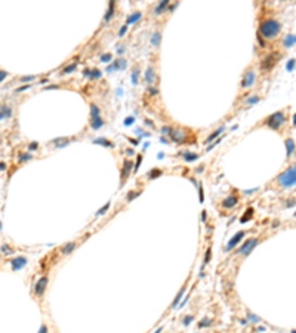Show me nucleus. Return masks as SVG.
<instances>
[{
    "label": "nucleus",
    "instance_id": "obj_47",
    "mask_svg": "<svg viewBox=\"0 0 296 333\" xmlns=\"http://www.w3.org/2000/svg\"><path fill=\"white\" fill-rule=\"evenodd\" d=\"M28 87H31V84H27V86H22V87H19L18 90L16 92H21V90H25V89H28Z\"/></svg>",
    "mask_w": 296,
    "mask_h": 333
},
{
    "label": "nucleus",
    "instance_id": "obj_32",
    "mask_svg": "<svg viewBox=\"0 0 296 333\" xmlns=\"http://www.w3.org/2000/svg\"><path fill=\"white\" fill-rule=\"evenodd\" d=\"M210 324H212L210 318H203L202 321L198 323V327H206V326H210Z\"/></svg>",
    "mask_w": 296,
    "mask_h": 333
},
{
    "label": "nucleus",
    "instance_id": "obj_45",
    "mask_svg": "<svg viewBox=\"0 0 296 333\" xmlns=\"http://www.w3.org/2000/svg\"><path fill=\"white\" fill-rule=\"evenodd\" d=\"M296 204V201L295 200H289V201H287V207H292V206H295Z\"/></svg>",
    "mask_w": 296,
    "mask_h": 333
},
{
    "label": "nucleus",
    "instance_id": "obj_50",
    "mask_svg": "<svg viewBox=\"0 0 296 333\" xmlns=\"http://www.w3.org/2000/svg\"><path fill=\"white\" fill-rule=\"evenodd\" d=\"M30 148H31V150H36V148H37V144H36V142H33Z\"/></svg>",
    "mask_w": 296,
    "mask_h": 333
},
{
    "label": "nucleus",
    "instance_id": "obj_52",
    "mask_svg": "<svg viewBox=\"0 0 296 333\" xmlns=\"http://www.w3.org/2000/svg\"><path fill=\"white\" fill-rule=\"evenodd\" d=\"M202 219H203V221H206V212H202Z\"/></svg>",
    "mask_w": 296,
    "mask_h": 333
},
{
    "label": "nucleus",
    "instance_id": "obj_51",
    "mask_svg": "<svg viewBox=\"0 0 296 333\" xmlns=\"http://www.w3.org/2000/svg\"><path fill=\"white\" fill-rule=\"evenodd\" d=\"M3 169H6V164L5 163H0V170H3Z\"/></svg>",
    "mask_w": 296,
    "mask_h": 333
},
{
    "label": "nucleus",
    "instance_id": "obj_38",
    "mask_svg": "<svg viewBox=\"0 0 296 333\" xmlns=\"http://www.w3.org/2000/svg\"><path fill=\"white\" fill-rule=\"evenodd\" d=\"M198 194H200V201L203 203V200H204V194H203V187H202V185H198Z\"/></svg>",
    "mask_w": 296,
    "mask_h": 333
},
{
    "label": "nucleus",
    "instance_id": "obj_1",
    "mask_svg": "<svg viewBox=\"0 0 296 333\" xmlns=\"http://www.w3.org/2000/svg\"><path fill=\"white\" fill-rule=\"evenodd\" d=\"M281 30V24L275 19H267L261 24L259 27V36L265 39H274Z\"/></svg>",
    "mask_w": 296,
    "mask_h": 333
},
{
    "label": "nucleus",
    "instance_id": "obj_30",
    "mask_svg": "<svg viewBox=\"0 0 296 333\" xmlns=\"http://www.w3.org/2000/svg\"><path fill=\"white\" fill-rule=\"evenodd\" d=\"M210 256H212V250H210V249H207L206 255H204V262H203V268H204V265H207V264H209V261H210Z\"/></svg>",
    "mask_w": 296,
    "mask_h": 333
},
{
    "label": "nucleus",
    "instance_id": "obj_57",
    "mask_svg": "<svg viewBox=\"0 0 296 333\" xmlns=\"http://www.w3.org/2000/svg\"><path fill=\"white\" fill-rule=\"evenodd\" d=\"M295 216H296V213H295Z\"/></svg>",
    "mask_w": 296,
    "mask_h": 333
},
{
    "label": "nucleus",
    "instance_id": "obj_25",
    "mask_svg": "<svg viewBox=\"0 0 296 333\" xmlns=\"http://www.w3.org/2000/svg\"><path fill=\"white\" fill-rule=\"evenodd\" d=\"M139 194H141V191H132V192H129L127 197H126V201H127V203H130V201H132L135 197H138Z\"/></svg>",
    "mask_w": 296,
    "mask_h": 333
},
{
    "label": "nucleus",
    "instance_id": "obj_29",
    "mask_svg": "<svg viewBox=\"0 0 296 333\" xmlns=\"http://www.w3.org/2000/svg\"><path fill=\"white\" fill-rule=\"evenodd\" d=\"M153 80H154L153 70H151V68H148V70H147V82H148V84H151V83H153Z\"/></svg>",
    "mask_w": 296,
    "mask_h": 333
},
{
    "label": "nucleus",
    "instance_id": "obj_54",
    "mask_svg": "<svg viewBox=\"0 0 296 333\" xmlns=\"http://www.w3.org/2000/svg\"><path fill=\"white\" fill-rule=\"evenodd\" d=\"M293 123H295V126H296V114H295V121H293Z\"/></svg>",
    "mask_w": 296,
    "mask_h": 333
},
{
    "label": "nucleus",
    "instance_id": "obj_22",
    "mask_svg": "<svg viewBox=\"0 0 296 333\" xmlns=\"http://www.w3.org/2000/svg\"><path fill=\"white\" fill-rule=\"evenodd\" d=\"M252 213H253V210H252V209H247V212H246V216H243V218L240 219V222H241V224H244V222L250 221V219H252Z\"/></svg>",
    "mask_w": 296,
    "mask_h": 333
},
{
    "label": "nucleus",
    "instance_id": "obj_15",
    "mask_svg": "<svg viewBox=\"0 0 296 333\" xmlns=\"http://www.w3.org/2000/svg\"><path fill=\"white\" fill-rule=\"evenodd\" d=\"M74 249H76V241H70V243L65 244L62 249H61V252H62L64 255H70V253H71Z\"/></svg>",
    "mask_w": 296,
    "mask_h": 333
},
{
    "label": "nucleus",
    "instance_id": "obj_40",
    "mask_svg": "<svg viewBox=\"0 0 296 333\" xmlns=\"http://www.w3.org/2000/svg\"><path fill=\"white\" fill-rule=\"evenodd\" d=\"M127 31V25H123V27L120 28V33H119V37H123V34Z\"/></svg>",
    "mask_w": 296,
    "mask_h": 333
},
{
    "label": "nucleus",
    "instance_id": "obj_2",
    "mask_svg": "<svg viewBox=\"0 0 296 333\" xmlns=\"http://www.w3.org/2000/svg\"><path fill=\"white\" fill-rule=\"evenodd\" d=\"M278 184L283 188H292L296 185V169L295 168H289L286 169L281 175H278Z\"/></svg>",
    "mask_w": 296,
    "mask_h": 333
},
{
    "label": "nucleus",
    "instance_id": "obj_37",
    "mask_svg": "<svg viewBox=\"0 0 296 333\" xmlns=\"http://www.w3.org/2000/svg\"><path fill=\"white\" fill-rule=\"evenodd\" d=\"M161 133H164V135L172 133V127H170V126H164V127L161 129Z\"/></svg>",
    "mask_w": 296,
    "mask_h": 333
},
{
    "label": "nucleus",
    "instance_id": "obj_53",
    "mask_svg": "<svg viewBox=\"0 0 296 333\" xmlns=\"http://www.w3.org/2000/svg\"><path fill=\"white\" fill-rule=\"evenodd\" d=\"M161 330H163V329H161V327H160V329H157V330H155V332H154V333H161Z\"/></svg>",
    "mask_w": 296,
    "mask_h": 333
},
{
    "label": "nucleus",
    "instance_id": "obj_36",
    "mask_svg": "<svg viewBox=\"0 0 296 333\" xmlns=\"http://www.w3.org/2000/svg\"><path fill=\"white\" fill-rule=\"evenodd\" d=\"M101 61H104V62H108V61H111V55L110 54H104L101 56Z\"/></svg>",
    "mask_w": 296,
    "mask_h": 333
},
{
    "label": "nucleus",
    "instance_id": "obj_55",
    "mask_svg": "<svg viewBox=\"0 0 296 333\" xmlns=\"http://www.w3.org/2000/svg\"><path fill=\"white\" fill-rule=\"evenodd\" d=\"M290 333H296V330H292V332H290Z\"/></svg>",
    "mask_w": 296,
    "mask_h": 333
},
{
    "label": "nucleus",
    "instance_id": "obj_49",
    "mask_svg": "<svg viewBox=\"0 0 296 333\" xmlns=\"http://www.w3.org/2000/svg\"><path fill=\"white\" fill-rule=\"evenodd\" d=\"M123 50H125V46L123 45H119V54H123Z\"/></svg>",
    "mask_w": 296,
    "mask_h": 333
},
{
    "label": "nucleus",
    "instance_id": "obj_8",
    "mask_svg": "<svg viewBox=\"0 0 296 333\" xmlns=\"http://www.w3.org/2000/svg\"><path fill=\"white\" fill-rule=\"evenodd\" d=\"M255 82V73L252 71V70H247L244 77H243V82H241V86L243 87H250L252 84H253Z\"/></svg>",
    "mask_w": 296,
    "mask_h": 333
},
{
    "label": "nucleus",
    "instance_id": "obj_28",
    "mask_svg": "<svg viewBox=\"0 0 296 333\" xmlns=\"http://www.w3.org/2000/svg\"><path fill=\"white\" fill-rule=\"evenodd\" d=\"M95 144H102V145H105V147H114V144L107 141V139H95Z\"/></svg>",
    "mask_w": 296,
    "mask_h": 333
},
{
    "label": "nucleus",
    "instance_id": "obj_11",
    "mask_svg": "<svg viewBox=\"0 0 296 333\" xmlns=\"http://www.w3.org/2000/svg\"><path fill=\"white\" fill-rule=\"evenodd\" d=\"M132 161H130V160H126L125 161V164H123V173H121V185H123V184L126 182V178H127V175H129V172H130V169H132Z\"/></svg>",
    "mask_w": 296,
    "mask_h": 333
},
{
    "label": "nucleus",
    "instance_id": "obj_41",
    "mask_svg": "<svg viewBox=\"0 0 296 333\" xmlns=\"http://www.w3.org/2000/svg\"><path fill=\"white\" fill-rule=\"evenodd\" d=\"M159 37H160V34H159V33H155V34H154V37H153V43H154L155 46L159 45Z\"/></svg>",
    "mask_w": 296,
    "mask_h": 333
},
{
    "label": "nucleus",
    "instance_id": "obj_17",
    "mask_svg": "<svg viewBox=\"0 0 296 333\" xmlns=\"http://www.w3.org/2000/svg\"><path fill=\"white\" fill-rule=\"evenodd\" d=\"M113 15H114V2H111V3L108 5V11H107V15H105V21H110Z\"/></svg>",
    "mask_w": 296,
    "mask_h": 333
},
{
    "label": "nucleus",
    "instance_id": "obj_14",
    "mask_svg": "<svg viewBox=\"0 0 296 333\" xmlns=\"http://www.w3.org/2000/svg\"><path fill=\"white\" fill-rule=\"evenodd\" d=\"M286 148H287V157H293L295 154V144H293V139H286Z\"/></svg>",
    "mask_w": 296,
    "mask_h": 333
},
{
    "label": "nucleus",
    "instance_id": "obj_44",
    "mask_svg": "<svg viewBox=\"0 0 296 333\" xmlns=\"http://www.w3.org/2000/svg\"><path fill=\"white\" fill-rule=\"evenodd\" d=\"M141 160H142V157H141V155H139V157H138V163L135 164V172H136V170L139 169V164H141Z\"/></svg>",
    "mask_w": 296,
    "mask_h": 333
},
{
    "label": "nucleus",
    "instance_id": "obj_35",
    "mask_svg": "<svg viewBox=\"0 0 296 333\" xmlns=\"http://www.w3.org/2000/svg\"><path fill=\"white\" fill-rule=\"evenodd\" d=\"M167 3H169L167 0H164V2H161V5H159V6H157V9H155V13H160V12L164 9V7L167 6Z\"/></svg>",
    "mask_w": 296,
    "mask_h": 333
},
{
    "label": "nucleus",
    "instance_id": "obj_24",
    "mask_svg": "<svg viewBox=\"0 0 296 333\" xmlns=\"http://www.w3.org/2000/svg\"><path fill=\"white\" fill-rule=\"evenodd\" d=\"M160 175H161V170H160V169H153L150 173H148V178H150V179H155L157 176H160Z\"/></svg>",
    "mask_w": 296,
    "mask_h": 333
},
{
    "label": "nucleus",
    "instance_id": "obj_19",
    "mask_svg": "<svg viewBox=\"0 0 296 333\" xmlns=\"http://www.w3.org/2000/svg\"><path fill=\"white\" fill-rule=\"evenodd\" d=\"M90 117H92V119L99 117V108H98L95 104H92V105H90Z\"/></svg>",
    "mask_w": 296,
    "mask_h": 333
},
{
    "label": "nucleus",
    "instance_id": "obj_26",
    "mask_svg": "<svg viewBox=\"0 0 296 333\" xmlns=\"http://www.w3.org/2000/svg\"><path fill=\"white\" fill-rule=\"evenodd\" d=\"M139 18H141V12H135L132 16H129V19H127V24H132L135 21H138Z\"/></svg>",
    "mask_w": 296,
    "mask_h": 333
},
{
    "label": "nucleus",
    "instance_id": "obj_7",
    "mask_svg": "<svg viewBox=\"0 0 296 333\" xmlns=\"http://www.w3.org/2000/svg\"><path fill=\"white\" fill-rule=\"evenodd\" d=\"M11 264H12V269L13 271H18V269H21V268H24L25 265H27V258H25V256H18V258L12 259Z\"/></svg>",
    "mask_w": 296,
    "mask_h": 333
},
{
    "label": "nucleus",
    "instance_id": "obj_4",
    "mask_svg": "<svg viewBox=\"0 0 296 333\" xmlns=\"http://www.w3.org/2000/svg\"><path fill=\"white\" fill-rule=\"evenodd\" d=\"M258 243H259V239H249V240H246L244 243H243V246L240 247L238 252L241 253V255H249V253L258 246Z\"/></svg>",
    "mask_w": 296,
    "mask_h": 333
},
{
    "label": "nucleus",
    "instance_id": "obj_33",
    "mask_svg": "<svg viewBox=\"0 0 296 333\" xmlns=\"http://www.w3.org/2000/svg\"><path fill=\"white\" fill-rule=\"evenodd\" d=\"M194 320V317H193V315H185V317H184V320H182V323H184V326H190V324H191V321H193Z\"/></svg>",
    "mask_w": 296,
    "mask_h": 333
},
{
    "label": "nucleus",
    "instance_id": "obj_16",
    "mask_svg": "<svg viewBox=\"0 0 296 333\" xmlns=\"http://www.w3.org/2000/svg\"><path fill=\"white\" fill-rule=\"evenodd\" d=\"M102 125H104V121H102V119H101V117H95V119H92V120H90V126H92V129H99Z\"/></svg>",
    "mask_w": 296,
    "mask_h": 333
},
{
    "label": "nucleus",
    "instance_id": "obj_10",
    "mask_svg": "<svg viewBox=\"0 0 296 333\" xmlns=\"http://www.w3.org/2000/svg\"><path fill=\"white\" fill-rule=\"evenodd\" d=\"M187 292V286H182L181 287V290L178 292V295H176V297L173 299V302H172V305H170V308H178V305L181 304V301H182V296H184V293Z\"/></svg>",
    "mask_w": 296,
    "mask_h": 333
},
{
    "label": "nucleus",
    "instance_id": "obj_3",
    "mask_svg": "<svg viewBox=\"0 0 296 333\" xmlns=\"http://www.w3.org/2000/svg\"><path fill=\"white\" fill-rule=\"evenodd\" d=\"M283 123H284V114H283L281 111L280 113H274V114L269 116L268 120H267V125L271 129H278Z\"/></svg>",
    "mask_w": 296,
    "mask_h": 333
},
{
    "label": "nucleus",
    "instance_id": "obj_39",
    "mask_svg": "<svg viewBox=\"0 0 296 333\" xmlns=\"http://www.w3.org/2000/svg\"><path fill=\"white\" fill-rule=\"evenodd\" d=\"M34 78H36L34 76H25V77H21V80L22 82H31V80H34Z\"/></svg>",
    "mask_w": 296,
    "mask_h": 333
},
{
    "label": "nucleus",
    "instance_id": "obj_18",
    "mask_svg": "<svg viewBox=\"0 0 296 333\" xmlns=\"http://www.w3.org/2000/svg\"><path fill=\"white\" fill-rule=\"evenodd\" d=\"M76 68H77V62H73V64H70L68 67H65V68L62 70V73H61V74H70V73H73Z\"/></svg>",
    "mask_w": 296,
    "mask_h": 333
},
{
    "label": "nucleus",
    "instance_id": "obj_21",
    "mask_svg": "<svg viewBox=\"0 0 296 333\" xmlns=\"http://www.w3.org/2000/svg\"><path fill=\"white\" fill-rule=\"evenodd\" d=\"M222 130H224V127H221V129H216V130H215V132H213V133H212L210 136H209V138L206 139V144H207V142H212V141H213V139H215V138H216L218 135H219V133L222 132Z\"/></svg>",
    "mask_w": 296,
    "mask_h": 333
},
{
    "label": "nucleus",
    "instance_id": "obj_9",
    "mask_svg": "<svg viewBox=\"0 0 296 333\" xmlns=\"http://www.w3.org/2000/svg\"><path fill=\"white\" fill-rule=\"evenodd\" d=\"M170 138H172L175 142H184L185 133H184V130H182V129H176V130H172Z\"/></svg>",
    "mask_w": 296,
    "mask_h": 333
},
{
    "label": "nucleus",
    "instance_id": "obj_56",
    "mask_svg": "<svg viewBox=\"0 0 296 333\" xmlns=\"http://www.w3.org/2000/svg\"><path fill=\"white\" fill-rule=\"evenodd\" d=\"M293 168H295V169H296V164H295V166H293Z\"/></svg>",
    "mask_w": 296,
    "mask_h": 333
},
{
    "label": "nucleus",
    "instance_id": "obj_34",
    "mask_svg": "<svg viewBox=\"0 0 296 333\" xmlns=\"http://www.w3.org/2000/svg\"><path fill=\"white\" fill-rule=\"evenodd\" d=\"M108 207H110V201H108V203H107L105 206H104L102 209H99V210H98V212H96V216H102V215L108 210Z\"/></svg>",
    "mask_w": 296,
    "mask_h": 333
},
{
    "label": "nucleus",
    "instance_id": "obj_43",
    "mask_svg": "<svg viewBox=\"0 0 296 333\" xmlns=\"http://www.w3.org/2000/svg\"><path fill=\"white\" fill-rule=\"evenodd\" d=\"M39 333H48V329H46V326H45V324H42V326H40V330H39Z\"/></svg>",
    "mask_w": 296,
    "mask_h": 333
},
{
    "label": "nucleus",
    "instance_id": "obj_31",
    "mask_svg": "<svg viewBox=\"0 0 296 333\" xmlns=\"http://www.w3.org/2000/svg\"><path fill=\"white\" fill-rule=\"evenodd\" d=\"M247 318H249L252 323H258V321L261 320V318L258 317V315H253V314H252L250 311H247Z\"/></svg>",
    "mask_w": 296,
    "mask_h": 333
},
{
    "label": "nucleus",
    "instance_id": "obj_13",
    "mask_svg": "<svg viewBox=\"0 0 296 333\" xmlns=\"http://www.w3.org/2000/svg\"><path fill=\"white\" fill-rule=\"evenodd\" d=\"M277 58V55H269V56H267L265 59H264V62H262V70H269V68H271L274 64H275V59Z\"/></svg>",
    "mask_w": 296,
    "mask_h": 333
},
{
    "label": "nucleus",
    "instance_id": "obj_6",
    "mask_svg": "<svg viewBox=\"0 0 296 333\" xmlns=\"http://www.w3.org/2000/svg\"><path fill=\"white\" fill-rule=\"evenodd\" d=\"M48 277L46 275H43L42 278H39V281L36 283V286H34V293H36V296H42L43 293H45V289L48 286Z\"/></svg>",
    "mask_w": 296,
    "mask_h": 333
},
{
    "label": "nucleus",
    "instance_id": "obj_12",
    "mask_svg": "<svg viewBox=\"0 0 296 333\" xmlns=\"http://www.w3.org/2000/svg\"><path fill=\"white\" fill-rule=\"evenodd\" d=\"M237 197L236 196H230V197H227L224 201H222V206L225 207V209H231V207H234L237 204Z\"/></svg>",
    "mask_w": 296,
    "mask_h": 333
},
{
    "label": "nucleus",
    "instance_id": "obj_48",
    "mask_svg": "<svg viewBox=\"0 0 296 333\" xmlns=\"http://www.w3.org/2000/svg\"><path fill=\"white\" fill-rule=\"evenodd\" d=\"M2 250H3L5 253H9V252H11V249H9V246H3V247H2Z\"/></svg>",
    "mask_w": 296,
    "mask_h": 333
},
{
    "label": "nucleus",
    "instance_id": "obj_42",
    "mask_svg": "<svg viewBox=\"0 0 296 333\" xmlns=\"http://www.w3.org/2000/svg\"><path fill=\"white\" fill-rule=\"evenodd\" d=\"M6 77H7V73H6V71H3V70H0V82H3Z\"/></svg>",
    "mask_w": 296,
    "mask_h": 333
},
{
    "label": "nucleus",
    "instance_id": "obj_23",
    "mask_svg": "<svg viewBox=\"0 0 296 333\" xmlns=\"http://www.w3.org/2000/svg\"><path fill=\"white\" fill-rule=\"evenodd\" d=\"M293 43H296V36H287L286 40H284V46H292Z\"/></svg>",
    "mask_w": 296,
    "mask_h": 333
},
{
    "label": "nucleus",
    "instance_id": "obj_5",
    "mask_svg": "<svg viewBox=\"0 0 296 333\" xmlns=\"http://www.w3.org/2000/svg\"><path fill=\"white\" fill-rule=\"evenodd\" d=\"M244 235H246V232L244 231H238L236 235H234V237L228 241V244H227V247H225V252H230L231 249H234V247H236L237 246V244L243 240V239H244Z\"/></svg>",
    "mask_w": 296,
    "mask_h": 333
},
{
    "label": "nucleus",
    "instance_id": "obj_27",
    "mask_svg": "<svg viewBox=\"0 0 296 333\" xmlns=\"http://www.w3.org/2000/svg\"><path fill=\"white\" fill-rule=\"evenodd\" d=\"M33 159V155L28 154V153H24V154H19L18 157V161H27V160H31Z\"/></svg>",
    "mask_w": 296,
    "mask_h": 333
},
{
    "label": "nucleus",
    "instance_id": "obj_20",
    "mask_svg": "<svg viewBox=\"0 0 296 333\" xmlns=\"http://www.w3.org/2000/svg\"><path fill=\"white\" fill-rule=\"evenodd\" d=\"M184 159H185L187 161H194V160L198 159V154H196V153H187V154L184 155Z\"/></svg>",
    "mask_w": 296,
    "mask_h": 333
},
{
    "label": "nucleus",
    "instance_id": "obj_46",
    "mask_svg": "<svg viewBox=\"0 0 296 333\" xmlns=\"http://www.w3.org/2000/svg\"><path fill=\"white\" fill-rule=\"evenodd\" d=\"M92 77H101V73L98 71V70H95V71H93V74H90Z\"/></svg>",
    "mask_w": 296,
    "mask_h": 333
}]
</instances>
